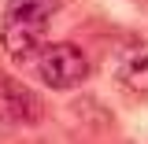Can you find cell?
Masks as SVG:
<instances>
[{
	"instance_id": "cell-2",
	"label": "cell",
	"mask_w": 148,
	"mask_h": 144,
	"mask_svg": "<svg viewBox=\"0 0 148 144\" xmlns=\"http://www.w3.org/2000/svg\"><path fill=\"white\" fill-rule=\"evenodd\" d=\"M45 33H48V18H11V15H4V26H0L4 52L11 59H18V63H37V55L45 48Z\"/></svg>"
},
{
	"instance_id": "cell-3",
	"label": "cell",
	"mask_w": 148,
	"mask_h": 144,
	"mask_svg": "<svg viewBox=\"0 0 148 144\" xmlns=\"http://www.w3.org/2000/svg\"><path fill=\"white\" fill-rule=\"evenodd\" d=\"M119 85L130 89L133 96H148V44L126 48L119 55Z\"/></svg>"
},
{
	"instance_id": "cell-5",
	"label": "cell",
	"mask_w": 148,
	"mask_h": 144,
	"mask_svg": "<svg viewBox=\"0 0 148 144\" xmlns=\"http://www.w3.org/2000/svg\"><path fill=\"white\" fill-rule=\"evenodd\" d=\"M56 8H59V0H8L4 15H11V18H48Z\"/></svg>"
},
{
	"instance_id": "cell-1",
	"label": "cell",
	"mask_w": 148,
	"mask_h": 144,
	"mask_svg": "<svg viewBox=\"0 0 148 144\" xmlns=\"http://www.w3.org/2000/svg\"><path fill=\"white\" fill-rule=\"evenodd\" d=\"M37 78L56 92L78 89L85 78H89V59L85 52L71 44V41H56V44H45L41 55H37Z\"/></svg>"
},
{
	"instance_id": "cell-6",
	"label": "cell",
	"mask_w": 148,
	"mask_h": 144,
	"mask_svg": "<svg viewBox=\"0 0 148 144\" xmlns=\"http://www.w3.org/2000/svg\"><path fill=\"white\" fill-rule=\"evenodd\" d=\"M4 115H8V111H4V104H0V118H4Z\"/></svg>"
},
{
	"instance_id": "cell-4",
	"label": "cell",
	"mask_w": 148,
	"mask_h": 144,
	"mask_svg": "<svg viewBox=\"0 0 148 144\" xmlns=\"http://www.w3.org/2000/svg\"><path fill=\"white\" fill-rule=\"evenodd\" d=\"M37 107H41V104L34 100L30 89H22V85L11 81V78L4 81V111H8V115H15L18 122H37V115H41Z\"/></svg>"
}]
</instances>
